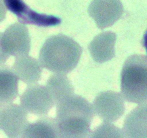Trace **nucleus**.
I'll use <instances>...</instances> for the list:
<instances>
[{
  "label": "nucleus",
  "mask_w": 147,
  "mask_h": 138,
  "mask_svg": "<svg viewBox=\"0 0 147 138\" xmlns=\"http://www.w3.org/2000/svg\"><path fill=\"white\" fill-rule=\"evenodd\" d=\"M55 119L61 138L91 137L94 112L92 104L82 96L72 95L56 104Z\"/></svg>",
  "instance_id": "obj_1"
},
{
  "label": "nucleus",
  "mask_w": 147,
  "mask_h": 138,
  "mask_svg": "<svg viewBox=\"0 0 147 138\" xmlns=\"http://www.w3.org/2000/svg\"><path fill=\"white\" fill-rule=\"evenodd\" d=\"M82 53V48L73 38L59 34L46 40L38 61L42 67L53 73L67 74L76 68Z\"/></svg>",
  "instance_id": "obj_2"
},
{
  "label": "nucleus",
  "mask_w": 147,
  "mask_h": 138,
  "mask_svg": "<svg viewBox=\"0 0 147 138\" xmlns=\"http://www.w3.org/2000/svg\"><path fill=\"white\" fill-rule=\"evenodd\" d=\"M121 90L125 100L139 105L146 103V55L135 54L126 59L121 73Z\"/></svg>",
  "instance_id": "obj_3"
},
{
  "label": "nucleus",
  "mask_w": 147,
  "mask_h": 138,
  "mask_svg": "<svg viewBox=\"0 0 147 138\" xmlns=\"http://www.w3.org/2000/svg\"><path fill=\"white\" fill-rule=\"evenodd\" d=\"M20 103L28 114L39 117L48 115L55 106L47 87L38 84L28 85L20 95Z\"/></svg>",
  "instance_id": "obj_4"
},
{
  "label": "nucleus",
  "mask_w": 147,
  "mask_h": 138,
  "mask_svg": "<svg viewBox=\"0 0 147 138\" xmlns=\"http://www.w3.org/2000/svg\"><path fill=\"white\" fill-rule=\"evenodd\" d=\"M0 45L3 53L9 57L28 55L30 50L31 39L26 26L20 22L9 26L1 33Z\"/></svg>",
  "instance_id": "obj_5"
},
{
  "label": "nucleus",
  "mask_w": 147,
  "mask_h": 138,
  "mask_svg": "<svg viewBox=\"0 0 147 138\" xmlns=\"http://www.w3.org/2000/svg\"><path fill=\"white\" fill-rule=\"evenodd\" d=\"M125 100L119 93L108 91L98 95L92 103L95 114L104 122L113 123L124 114Z\"/></svg>",
  "instance_id": "obj_6"
},
{
  "label": "nucleus",
  "mask_w": 147,
  "mask_h": 138,
  "mask_svg": "<svg viewBox=\"0 0 147 138\" xmlns=\"http://www.w3.org/2000/svg\"><path fill=\"white\" fill-rule=\"evenodd\" d=\"M28 114L20 105L13 103L0 108V129L10 138L22 137L29 123Z\"/></svg>",
  "instance_id": "obj_7"
},
{
  "label": "nucleus",
  "mask_w": 147,
  "mask_h": 138,
  "mask_svg": "<svg viewBox=\"0 0 147 138\" xmlns=\"http://www.w3.org/2000/svg\"><path fill=\"white\" fill-rule=\"evenodd\" d=\"M88 11L98 28L102 30L112 26L120 19L124 9L120 0H92Z\"/></svg>",
  "instance_id": "obj_8"
},
{
  "label": "nucleus",
  "mask_w": 147,
  "mask_h": 138,
  "mask_svg": "<svg viewBox=\"0 0 147 138\" xmlns=\"http://www.w3.org/2000/svg\"><path fill=\"white\" fill-rule=\"evenodd\" d=\"M117 38L116 34L111 31L103 32L95 36L88 46L90 53L95 62L102 64L115 58Z\"/></svg>",
  "instance_id": "obj_9"
},
{
  "label": "nucleus",
  "mask_w": 147,
  "mask_h": 138,
  "mask_svg": "<svg viewBox=\"0 0 147 138\" xmlns=\"http://www.w3.org/2000/svg\"><path fill=\"white\" fill-rule=\"evenodd\" d=\"M11 67L18 79L28 85L37 84L42 77V65L28 55L16 57Z\"/></svg>",
  "instance_id": "obj_10"
},
{
  "label": "nucleus",
  "mask_w": 147,
  "mask_h": 138,
  "mask_svg": "<svg viewBox=\"0 0 147 138\" xmlns=\"http://www.w3.org/2000/svg\"><path fill=\"white\" fill-rule=\"evenodd\" d=\"M146 103L140 104L125 120L122 131L125 137L147 138Z\"/></svg>",
  "instance_id": "obj_11"
},
{
  "label": "nucleus",
  "mask_w": 147,
  "mask_h": 138,
  "mask_svg": "<svg viewBox=\"0 0 147 138\" xmlns=\"http://www.w3.org/2000/svg\"><path fill=\"white\" fill-rule=\"evenodd\" d=\"M19 80L11 67L0 64V107L13 103L17 98Z\"/></svg>",
  "instance_id": "obj_12"
},
{
  "label": "nucleus",
  "mask_w": 147,
  "mask_h": 138,
  "mask_svg": "<svg viewBox=\"0 0 147 138\" xmlns=\"http://www.w3.org/2000/svg\"><path fill=\"white\" fill-rule=\"evenodd\" d=\"M25 138H61L55 118L47 115L39 117L37 120L29 123L22 137Z\"/></svg>",
  "instance_id": "obj_13"
},
{
  "label": "nucleus",
  "mask_w": 147,
  "mask_h": 138,
  "mask_svg": "<svg viewBox=\"0 0 147 138\" xmlns=\"http://www.w3.org/2000/svg\"><path fill=\"white\" fill-rule=\"evenodd\" d=\"M48 88L56 104L74 94L75 89L66 74H56L51 75L47 80Z\"/></svg>",
  "instance_id": "obj_14"
},
{
  "label": "nucleus",
  "mask_w": 147,
  "mask_h": 138,
  "mask_svg": "<svg viewBox=\"0 0 147 138\" xmlns=\"http://www.w3.org/2000/svg\"><path fill=\"white\" fill-rule=\"evenodd\" d=\"M90 137L124 138L125 137L122 129L112 123L104 122L92 132Z\"/></svg>",
  "instance_id": "obj_15"
},
{
  "label": "nucleus",
  "mask_w": 147,
  "mask_h": 138,
  "mask_svg": "<svg viewBox=\"0 0 147 138\" xmlns=\"http://www.w3.org/2000/svg\"><path fill=\"white\" fill-rule=\"evenodd\" d=\"M7 13V7L3 0H0V23L5 19Z\"/></svg>",
  "instance_id": "obj_16"
},
{
  "label": "nucleus",
  "mask_w": 147,
  "mask_h": 138,
  "mask_svg": "<svg viewBox=\"0 0 147 138\" xmlns=\"http://www.w3.org/2000/svg\"><path fill=\"white\" fill-rule=\"evenodd\" d=\"M1 33L0 32V37H1ZM9 57L3 53L0 45V64L5 63Z\"/></svg>",
  "instance_id": "obj_17"
},
{
  "label": "nucleus",
  "mask_w": 147,
  "mask_h": 138,
  "mask_svg": "<svg viewBox=\"0 0 147 138\" xmlns=\"http://www.w3.org/2000/svg\"><path fill=\"white\" fill-rule=\"evenodd\" d=\"M0 108H1V107H0Z\"/></svg>",
  "instance_id": "obj_18"
}]
</instances>
